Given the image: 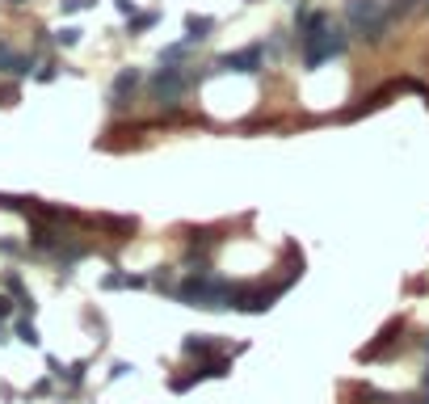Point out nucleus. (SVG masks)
<instances>
[{"label":"nucleus","instance_id":"21","mask_svg":"<svg viewBox=\"0 0 429 404\" xmlns=\"http://www.w3.org/2000/svg\"><path fill=\"white\" fill-rule=\"evenodd\" d=\"M114 8H118L122 17H135V13H139V8H135V0H114Z\"/></svg>","mask_w":429,"mask_h":404},{"label":"nucleus","instance_id":"2","mask_svg":"<svg viewBox=\"0 0 429 404\" xmlns=\"http://www.w3.org/2000/svg\"><path fill=\"white\" fill-rule=\"evenodd\" d=\"M345 21L358 38L367 42H383V34L392 30V17H388V0H350L345 4Z\"/></svg>","mask_w":429,"mask_h":404},{"label":"nucleus","instance_id":"18","mask_svg":"<svg viewBox=\"0 0 429 404\" xmlns=\"http://www.w3.org/2000/svg\"><path fill=\"white\" fill-rule=\"evenodd\" d=\"M97 0H59V8L63 13H84V8H93Z\"/></svg>","mask_w":429,"mask_h":404},{"label":"nucleus","instance_id":"8","mask_svg":"<svg viewBox=\"0 0 429 404\" xmlns=\"http://www.w3.org/2000/svg\"><path fill=\"white\" fill-rule=\"evenodd\" d=\"M29 72H34V55H17V51H8V46L0 42V76L21 80V76H29Z\"/></svg>","mask_w":429,"mask_h":404},{"label":"nucleus","instance_id":"15","mask_svg":"<svg viewBox=\"0 0 429 404\" xmlns=\"http://www.w3.org/2000/svg\"><path fill=\"white\" fill-rule=\"evenodd\" d=\"M190 46H194V42H169V46L160 51V63H181V59L190 55Z\"/></svg>","mask_w":429,"mask_h":404},{"label":"nucleus","instance_id":"24","mask_svg":"<svg viewBox=\"0 0 429 404\" xmlns=\"http://www.w3.org/2000/svg\"><path fill=\"white\" fill-rule=\"evenodd\" d=\"M8 4H25V0H8Z\"/></svg>","mask_w":429,"mask_h":404},{"label":"nucleus","instance_id":"14","mask_svg":"<svg viewBox=\"0 0 429 404\" xmlns=\"http://www.w3.org/2000/svg\"><path fill=\"white\" fill-rule=\"evenodd\" d=\"M160 25V8H143V13H135V17H126V34H147V30H156Z\"/></svg>","mask_w":429,"mask_h":404},{"label":"nucleus","instance_id":"1","mask_svg":"<svg viewBox=\"0 0 429 404\" xmlns=\"http://www.w3.org/2000/svg\"><path fill=\"white\" fill-rule=\"evenodd\" d=\"M232 295H236V282H227V278L215 274L211 266L190 270V278L173 291L177 304H185V308H206V312H223V308H232Z\"/></svg>","mask_w":429,"mask_h":404},{"label":"nucleus","instance_id":"12","mask_svg":"<svg viewBox=\"0 0 429 404\" xmlns=\"http://www.w3.org/2000/svg\"><path fill=\"white\" fill-rule=\"evenodd\" d=\"M181 350H185L190 358H211V354L219 350V341H215L211 333H190V337L181 341Z\"/></svg>","mask_w":429,"mask_h":404},{"label":"nucleus","instance_id":"20","mask_svg":"<svg viewBox=\"0 0 429 404\" xmlns=\"http://www.w3.org/2000/svg\"><path fill=\"white\" fill-rule=\"evenodd\" d=\"M131 371H135L131 363H114V367H110V379H122V375H131Z\"/></svg>","mask_w":429,"mask_h":404},{"label":"nucleus","instance_id":"23","mask_svg":"<svg viewBox=\"0 0 429 404\" xmlns=\"http://www.w3.org/2000/svg\"><path fill=\"white\" fill-rule=\"evenodd\" d=\"M421 384H425V400H429V367H425V379H421Z\"/></svg>","mask_w":429,"mask_h":404},{"label":"nucleus","instance_id":"19","mask_svg":"<svg viewBox=\"0 0 429 404\" xmlns=\"http://www.w3.org/2000/svg\"><path fill=\"white\" fill-rule=\"evenodd\" d=\"M34 76H38V80H42V84H51V80H55V76H59V67H55V63H42V67H38V72H34Z\"/></svg>","mask_w":429,"mask_h":404},{"label":"nucleus","instance_id":"11","mask_svg":"<svg viewBox=\"0 0 429 404\" xmlns=\"http://www.w3.org/2000/svg\"><path fill=\"white\" fill-rule=\"evenodd\" d=\"M29 245H34L38 253H59V249L67 245V236H63V232H55V228H42V223H38V228H34V236H29Z\"/></svg>","mask_w":429,"mask_h":404},{"label":"nucleus","instance_id":"4","mask_svg":"<svg viewBox=\"0 0 429 404\" xmlns=\"http://www.w3.org/2000/svg\"><path fill=\"white\" fill-rule=\"evenodd\" d=\"M345 51H350V38H345V30H341V25H329L320 38L303 42V67H308V72H316L320 63H329V59H341Z\"/></svg>","mask_w":429,"mask_h":404},{"label":"nucleus","instance_id":"7","mask_svg":"<svg viewBox=\"0 0 429 404\" xmlns=\"http://www.w3.org/2000/svg\"><path fill=\"white\" fill-rule=\"evenodd\" d=\"M223 375H227V358H206V363H198L190 375H177L169 388H173V392H190L194 384H202V379H223Z\"/></svg>","mask_w":429,"mask_h":404},{"label":"nucleus","instance_id":"22","mask_svg":"<svg viewBox=\"0 0 429 404\" xmlns=\"http://www.w3.org/2000/svg\"><path fill=\"white\" fill-rule=\"evenodd\" d=\"M13 316V299L8 295H0V320H8Z\"/></svg>","mask_w":429,"mask_h":404},{"label":"nucleus","instance_id":"17","mask_svg":"<svg viewBox=\"0 0 429 404\" xmlns=\"http://www.w3.org/2000/svg\"><path fill=\"white\" fill-rule=\"evenodd\" d=\"M55 42H59V46H76V42H80V30H76V25H67V30H59V34H55Z\"/></svg>","mask_w":429,"mask_h":404},{"label":"nucleus","instance_id":"6","mask_svg":"<svg viewBox=\"0 0 429 404\" xmlns=\"http://www.w3.org/2000/svg\"><path fill=\"white\" fill-rule=\"evenodd\" d=\"M215 67H219V72H236V76H253V72L265 67V46L253 42V46H244V51H232V55H223Z\"/></svg>","mask_w":429,"mask_h":404},{"label":"nucleus","instance_id":"13","mask_svg":"<svg viewBox=\"0 0 429 404\" xmlns=\"http://www.w3.org/2000/svg\"><path fill=\"white\" fill-rule=\"evenodd\" d=\"M211 30H215V17H202V13L185 17V42H202V38H211Z\"/></svg>","mask_w":429,"mask_h":404},{"label":"nucleus","instance_id":"3","mask_svg":"<svg viewBox=\"0 0 429 404\" xmlns=\"http://www.w3.org/2000/svg\"><path fill=\"white\" fill-rule=\"evenodd\" d=\"M190 84H194V80H190L185 63H160V67H156V76L147 80L152 97H156L160 105H169V110H177V105H181V97H185V89H190Z\"/></svg>","mask_w":429,"mask_h":404},{"label":"nucleus","instance_id":"9","mask_svg":"<svg viewBox=\"0 0 429 404\" xmlns=\"http://www.w3.org/2000/svg\"><path fill=\"white\" fill-rule=\"evenodd\" d=\"M139 80H143L139 67H122V72L114 76V84H110V101H114V105H126V97L139 89Z\"/></svg>","mask_w":429,"mask_h":404},{"label":"nucleus","instance_id":"16","mask_svg":"<svg viewBox=\"0 0 429 404\" xmlns=\"http://www.w3.org/2000/svg\"><path fill=\"white\" fill-rule=\"evenodd\" d=\"M17 341H25V346H38V341H42V337H38V329L29 325V316H25V320H17Z\"/></svg>","mask_w":429,"mask_h":404},{"label":"nucleus","instance_id":"10","mask_svg":"<svg viewBox=\"0 0 429 404\" xmlns=\"http://www.w3.org/2000/svg\"><path fill=\"white\" fill-rule=\"evenodd\" d=\"M152 278H143V274H126V270H110L105 278H101V291H139V287H147Z\"/></svg>","mask_w":429,"mask_h":404},{"label":"nucleus","instance_id":"5","mask_svg":"<svg viewBox=\"0 0 429 404\" xmlns=\"http://www.w3.org/2000/svg\"><path fill=\"white\" fill-rule=\"evenodd\" d=\"M286 287H291V282H278L274 291H261V287H240V282H236L232 308H236V312H249V316H257V312H270V308H274V299H278Z\"/></svg>","mask_w":429,"mask_h":404},{"label":"nucleus","instance_id":"25","mask_svg":"<svg viewBox=\"0 0 429 404\" xmlns=\"http://www.w3.org/2000/svg\"><path fill=\"white\" fill-rule=\"evenodd\" d=\"M425 354H429V337H425Z\"/></svg>","mask_w":429,"mask_h":404}]
</instances>
